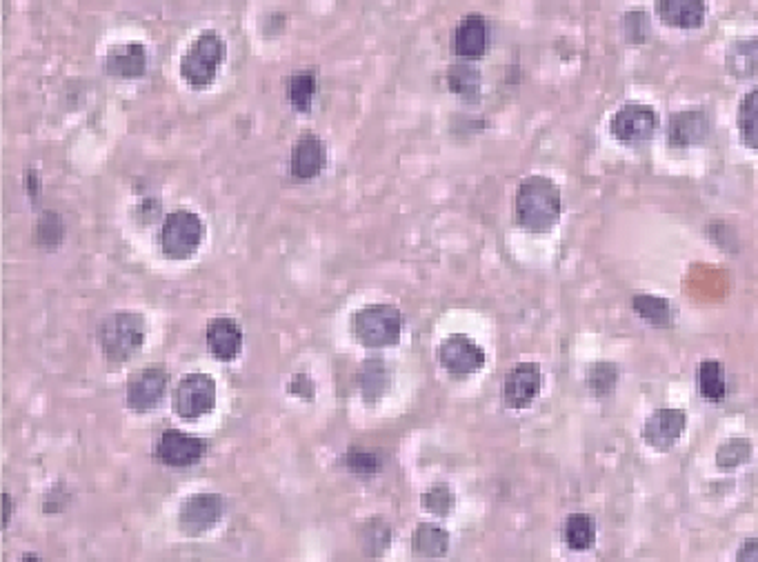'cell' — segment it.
Listing matches in <instances>:
<instances>
[{
  "label": "cell",
  "instance_id": "3",
  "mask_svg": "<svg viewBox=\"0 0 758 562\" xmlns=\"http://www.w3.org/2000/svg\"><path fill=\"white\" fill-rule=\"evenodd\" d=\"M352 334L363 347H392L403 334V314L394 305H365L352 314Z\"/></svg>",
  "mask_w": 758,
  "mask_h": 562
},
{
  "label": "cell",
  "instance_id": "11",
  "mask_svg": "<svg viewBox=\"0 0 758 562\" xmlns=\"http://www.w3.org/2000/svg\"><path fill=\"white\" fill-rule=\"evenodd\" d=\"M167 383L169 374L158 365L136 371L127 383V407L136 411V414L156 409L165 396Z\"/></svg>",
  "mask_w": 758,
  "mask_h": 562
},
{
  "label": "cell",
  "instance_id": "8",
  "mask_svg": "<svg viewBox=\"0 0 758 562\" xmlns=\"http://www.w3.org/2000/svg\"><path fill=\"white\" fill-rule=\"evenodd\" d=\"M658 129V114L650 105L627 103L610 120V132L625 145H638L652 140Z\"/></svg>",
  "mask_w": 758,
  "mask_h": 562
},
{
  "label": "cell",
  "instance_id": "35",
  "mask_svg": "<svg viewBox=\"0 0 758 562\" xmlns=\"http://www.w3.org/2000/svg\"><path fill=\"white\" fill-rule=\"evenodd\" d=\"M650 16H647L645 9L636 7V9H630V12L625 14L623 18V34H625V40L630 45H643L647 38H650Z\"/></svg>",
  "mask_w": 758,
  "mask_h": 562
},
{
  "label": "cell",
  "instance_id": "37",
  "mask_svg": "<svg viewBox=\"0 0 758 562\" xmlns=\"http://www.w3.org/2000/svg\"><path fill=\"white\" fill-rule=\"evenodd\" d=\"M736 562H758V536L743 540L736 551Z\"/></svg>",
  "mask_w": 758,
  "mask_h": 562
},
{
  "label": "cell",
  "instance_id": "25",
  "mask_svg": "<svg viewBox=\"0 0 758 562\" xmlns=\"http://www.w3.org/2000/svg\"><path fill=\"white\" fill-rule=\"evenodd\" d=\"M698 391L710 403H721L727 396V380L725 367L718 360H703L698 365Z\"/></svg>",
  "mask_w": 758,
  "mask_h": 562
},
{
  "label": "cell",
  "instance_id": "13",
  "mask_svg": "<svg viewBox=\"0 0 758 562\" xmlns=\"http://www.w3.org/2000/svg\"><path fill=\"white\" fill-rule=\"evenodd\" d=\"M687 429V414L683 409L663 407L656 409L654 414L645 420L643 425V440L647 447H652L661 454H667L681 440L683 431Z\"/></svg>",
  "mask_w": 758,
  "mask_h": 562
},
{
  "label": "cell",
  "instance_id": "4",
  "mask_svg": "<svg viewBox=\"0 0 758 562\" xmlns=\"http://www.w3.org/2000/svg\"><path fill=\"white\" fill-rule=\"evenodd\" d=\"M227 56V45L221 34L203 32L181 58V76L189 87H207L221 69Z\"/></svg>",
  "mask_w": 758,
  "mask_h": 562
},
{
  "label": "cell",
  "instance_id": "6",
  "mask_svg": "<svg viewBox=\"0 0 758 562\" xmlns=\"http://www.w3.org/2000/svg\"><path fill=\"white\" fill-rule=\"evenodd\" d=\"M216 407V383L212 376L187 374L181 380L172 394V409L178 418L183 420H198L207 414H212Z\"/></svg>",
  "mask_w": 758,
  "mask_h": 562
},
{
  "label": "cell",
  "instance_id": "26",
  "mask_svg": "<svg viewBox=\"0 0 758 562\" xmlns=\"http://www.w3.org/2000/svg\"><path fill=\"white\" fill-rule=\"evenodd\" d=\"M563 534H565V545L572 551H587L596 540V525L592 516L578 511V514L567 516Z\"/></svg>",
  "mask_w": 758,
  "mask_h": 562
},
{
  "label": "cell",
  "instance_id": "20",
  "mask_svg": "<svg viewBox=\"0 0 758 562\" xmlns=\"http://www.w3.org/2000/svg\"><path fill=\"white\" fill-rule=\"evenodd\" d=\"M394 374L383 358H369L358 371V389L367 405H376L392 387Z\"/></svg>",
  "mask_w": 758,
  "mask_h": 562
},
{
  "label": "cell",
  "instance_id": "2",
  "mask_svg": "<svg viewBox=\"0 0 758 562\" xmlns=\"http://www.w3.org/2000/svg\"><path fill=\"white\" fill-rule=\"evenodd\" d=\"M147 338V320L138 311H114L98 325V345L105 360L114 365L136 356Z\"/></svg>",
  "mask_w": 758,
  "mask_h": 562
},
{
  "label": "cell",
  "instance_id": "27",
  "mask_svg": "<svg viewBox=\"0 0 758 562\" xmlns=\"http://www.w3.org/2000/svg\"><path fill=\"white\" fill-rule=\"evenodd\" d=\"M738 132L745 147L756 149L758 152V87L747 92L738 107Z\"/></svg>",
  "mask_w": 758,
  "mask_h": 562
},
{
  "label": "cell",
  "instance_id": "18",
  "mask_svg": "<svg viewBox=\"0 0 758 562\" xmlns=\"http://www.w3.org/2000/svg\"><path fill=\"white\" fill-rule=\"evenodd\" d=\"M103 69L107 76L134 80L141 78L147 72V49L143 43H127L116 45L109 49V54L103 60Z\"/></svg>",
  "mask_w": 758,
  "mask_h": 562
},
{
  "label": "cell",
  "instance_id": "31",
  "mask_svg": "<svg viewBox=\"0 0 758 562\" xmlns=\"http://www.w3.org/2000/svg\"><path fill=\"white\" fill-rule=\"evenodd\" d=\"M36 243L45 249H56L65 240V223L61 214L43 212L36 220L34 227Z\"/></svg>",
  "mask_w": 758,
  "mask_h": 562
},
{
  "label": "cell",
  "instance_id": "21",
  "mask_svg": "<svg viewBox=\"0 0 758 562\" xmlns=\"http://www.w3.org/2000/svg\"><path fill=\"white\" fill-rule=\"evenodd\" d=\"M727 74L736 80H750L758 72V38H741L727 47Z\"/></svg>",
  "mask_w": 758,
  "mask_h": 562
},
{
  "label": "cell",
  "instance_id": "16",
  "mask_svg": "<svg viewBox=\"0 0 758 562\" xmlns=\"http://www.w3.org/2000/svg\"><path fill=\"white\" fill-rule=\"evenodd\" d=\"M327 145L314 134H305L296 140L289 158V174L296 180H312L327 167Z\"/></svg>",
  "mask_w": 758,
  "mask_h": 562
},
{
  "label": "cell",
  "instance_id": "14",
  "mask_svg": "<svg viewBox=\"0 0 758 562\" xmlns=\"http://www.w3.org/2000/svg\"><path fill=\"white\" fill-rule=\"evenodd\" d=\"M712 132L710 116L703 109H683L667 123V143L674 149H687L701 145Z\"/></svg>",
  "mask_w": 758,
  "mask_h": 562
},
{
  "label": "cell",
  "instance_id": "12",
  "mask_svg": "<svg viewBox=\"0 0 758 562\" xmlns=\"http://www.w3.org/2000/svg\"><path fill=\"white\" fill-rule=\"evenodd\" d=\"M207 454V443L194 434L165 429L156 443V458L167 467H192Z\"/></svg>",
  "mask_w": 758,
  "mask_h": 562
},
{
  "label": "cell",
  "instance_id": "33",
  "mask_svg": "<svg viewBox=\"0 0 758 562\" xmlns=\"http://www.w3.org/2000/svg\"><path fill=\"white\" fill-rule=\"evenodd\" d=\"M421 505L425 511H430V514H434L438 518H445L454 511L456 496H454V491L450 485L438 483V485H432L427 491H423Z\"/></svg>",
  "mask_w": 758,
  "mask_h": 562
},
{
  "label": "cell",
  "instance_id": "5",
  "mask_svg": "<svg viewBox=\"0 0 758 562\" xmlns=\"http://www.w3.org/2000/svg\"><path fill=\"white\" fill-rule=\"evenodd\" d=\"M203 236V218L196 212H189V209H176V212L165 216L158 240H161V249L167 258L187 260L198 252Z\"/></svg>",
  "mask_w": 758,
  "mask_h": 562
},
{
  "label": "cell",
  "instance_id": "24",
  "mask_svg": "<svg viewBox=\"0 0 758 562\" xmlns=\"http://www.w3.org/2000/svg\"><path fill=\"white\" fill-rule=\"evenodd\" d=\"M447 83H450L452 92L458 98H463L465 103H478V98H481V72L472 63H467V60L452 65L450 72H447Z\"/></svg>",
  "mask_w": 758,
  "mask_h": 562
},
{
  "label": "cell",
  "instance_id": "15",
  "mask_svg": "<svg viewBox=\"0 0 758 562\" xmlns=\"http://www.w3.org/2000/svg\"><path fill=\"white\" fill-rule=\"evenodd\" d=\"M454 54L472 63V60L483 58L487 47H490V25L481 14H467L454 29L452 38Z\"/></svg>",
  "mask_w": 758,
  "mask_h": 562
},
{
  "label": "cell",
  "instance_id": "10",
  "mask_svg": "<svg viewBox=\"0 0 758 562\" xmlns=\"http://www.w3.org/2000/svg\"><path fill=\"white\" fill-rule=\"evenodd\" d=\"M543 391V369L538 363H518L507 371L503 403L510 409H527Z\"/></svg>",
  "mask_w": 758,
  "mask_h": 562
},
{
  "label": "cell",
  "instance_id": "34",
  "mask_svg": "<svg viewBox=\"0 0 758 562\" xmlns=\"http://www.w3.org/2000/svg\"><path fill=\"white\" fill-rule=\"evenodd\" d=\"M343 465L349 469V474L356 478H374L381 469V458L374 451L365 449H349L343 456Z\"/></svg>",
  "mask_w": 758,
  "mask_h": 562
},
{
  "label": "cell",
  "instance_id": "39",
  "mask_svg": "<svg viewBox=\"0 0 758 562\" xmlns=\"http://www.w3.org/2000/svg\"><path fill=\"white\" fill-rule=\"evenodd\" d=\"M3 505H5V527L9 525V518H12V511H14V500L9 494H3Z\"/></svg>",
  "mask_w": 758,
  "mask_h": 562
},
{
  "label": "cell",
  "instance_id": "23",
  "mask_svg": "<svg viewBox=\"0 0 758 562\" xmlns=\"http://www.w3.org/2000/svg\"><path fill=\"white\" fill-rule=\"evenodd\" d=\"M412 549L421 558H445L450 551V534L434 523H421L412 534Z\"/></svg>",
  "mask_w": 758,
  "mask_h": 562
},
{
  "label": "cell",
  "instance_id": "36",
  "mask_svg": "<svg viewBox=\"0 0 758 562\" xmlns=\"http://www.w3.org/2000/svg\"><path fill=\"white\" fill-rule=\"evenodd\" d=\"M289 391H292L294 396L303 398V400H312L314 394H316V385H314V380L309 378L307 374H296L292 378V383H289Z\"/></svg>",
  "mask_w": 758,
  "mask_h": 562
},
{
  "label": "cell",
  "instance_id": "28",
  "mask_svg": "<svg viewBox=\"0 0 758 562\" xmlns=\"http://www.w3.org/2000/svg\"><path fill=\"white\" fill-rule=\"evenodd\" d=\"M618 383V367L610 360H598V363L587 367L585 385L590 389V394L596 398L610 396Z\"/></svg>",
  "mask_w": 758,
  "mask_h": 562
},
{
  "label": "cell",
  "instance_id": "38",
  "mask_svg": "<svg viewBox=\"0 0 758 562\" xmlns=\"http://www.w3.org/2000/svg\"><path fill=\"white\" fill-rule=\"evenodd\" d=\"M27 192L32 196H38V189H41V180H38L36 172H27Z\"/></svg>",
  "mask_w": 758,
  "mask_h": 562
},
{
  "label": "cell",
  "instance_id": "32",
  "mask_svg": "<svg viewBox=\"0 0 758 562\" xmlns=\"http://www.w3.org/2000/svg\"><path fill=\"white\" fill-rule=\"evenodd\" d=\"M392 543V527L383 518H372L363 527V549L369 558H378Z\"/></svg>",
  "mask_w": 758,
  "mask_h": 562
},
{
  "label": "cell",
  "instance_id": "9",
  "mask_svg": "<svg viewBox=\"0 0 758 562\" xmlns=\"http://www.w3.org/2000/svg\"><path fill=\"white\" fill-rule=\"evenodd\" d=\"M225 514V500L221 494L205 491V494L189 496L178 511V527L187 536H201L205 531L221 523Z\"/></svg>",
  "mask_w": 758,
  "mask_h": 562
},
{
  "label": "cell",
  "instance_id": "19",
  "mask_svg": "<svg viewBox=\"0 0 758 562\" xmlns=\"http://www.w3.org/2000/svg\"><path fill=\"white\" fill-rule=\"evenodd\" d=\"M654 9L665 25L678 29H698L705 23L707 5L703 0H658Z\"/></svg>",
  "mask_w": 758,
  "mask_h": 562
},
{
  "label": "cell",
  "instance_id": "1",
  "mask_svg": "<svg viewBox=\"0 0 758 562\" xmlns=\"http://www.w3.org/2000/svg\"><path fill=\"white\" fill-rule=\"evenodd\" d=\"M516 223L530 234L552 232L563 214L561 189L547 176H527L521 180L514 198Z\"/></svg>",
  "mask_w": 758,
  "mask_h": 562
},
{
  "label": "cell",
  "instance_id": "22",
  "mask_svg": "<svg viewBox=\"0 0 758 562\" xmlns=\"http://www.w3.org/2000/svg\"><path fill=\"white\" fill-rule=\"evenodd\" d=\"M632 309L638 314V318L645 320L647 325L658 329H670L674 325V309L672 303L665 296L656 294H634L632 296Z\"/></svg>",
  "mask_w": 758,
  "mask_h": 562
},
{
  "label": "cell",
  "instance_id": "29",
  "mask_svg": "<svg viewBox=\"0 0 758 562\" xmlns=\"http://www.w3.org/2000/svg\"><path fill=\"white\" fill-rule=\"evenodd\" d=\"M316 94V76L314 72H298L287 80V98L296 112H309Z\"/></svg>",
  "mask_w": 758,
  "mask_h": 562
},
{
  "label": "cell",
  "instance_id": "7",
  "mask_svg": "<svg viewBox=\"0 0 758 562\" xmlns=\"http://www.w3.org/2000/svg\"><path fill=\"white\" fill-rule=\"evenodd\" d=\"M485 349L467 334H450L438 347V363L454 378H467L485 367Z\"/></svg>",
  "mask_w": 758,
  "mask_h": 562
},
{
  "label": "cell",
  "instance_id": "17",
  "mask_svg": "<svg viewBox=\"0 0 758 562\" xmlns=\"http://www.w3.org/2000/svg\"><path fill=\"white\" fill-rule=\"evenodd\" d=\"M205 340L209 354L223 363H232L243 351V329L234 318H214L207 323Z\"/></svg>",
  "mask_w": 758,
  "mask_h": 562
},
{
  "label": "cell",
  "instance_id": "40",
  "mask_svg": "<svg viewBox=\"0 0 758 562\" xmlns=\"http://www.w3.org/2000/svg\"><path fill=\"white\" fill-rule=\"evenodd\" d=\"M18 562H41V558H38L36 554H25Z\"/></svg>",
  "mask_w": 758,
  "mask_h": 562
},
{
  "label": "cell",
  "instance_id": "30",
  "mask_svg": "<svg viewBox=\"0 0 758 562\" xmlns=\"http://www.w3.org/2000/svg\"><path fill=\"white\" fill-rule=\"evenodd\" d=\"M752 454H754V447L750 440L745 438H732L727 440L725 445L718 447L716 451V467L718 469H738L743 467L745 463H750L752 460Z\"/></svg>",
  "mask_w": 758,
  "mask_h": 562
}]
</instances>
